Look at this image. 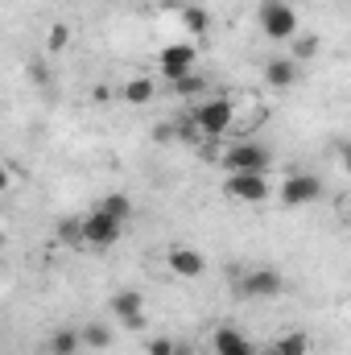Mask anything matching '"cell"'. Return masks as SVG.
<instances>
[{
	"label": "cell",
	"instance_id": "cell-24",
	"mask_svg": "<svg viewBox=\"0 0 351 355\" xmlns=\"http://www.w3.org/2000/svg\"><path fill=\"white\" fill-rule=\"evenodd\" d=\"M58 240H62L67 248H83V240H79V219H67V223H58Z\"/></svg>",
	"mask_w": 351,
	"mask_h": 355
},
{
	"label": "cell",
	"instance_id": "cell-10",
	"mask_svg": "<svg viewBox=\"0 0 351 355\" xmlns=\"http://www.w3.org/2000/svg\"><path fill=\"white\" fill-rule=\"evenodd\" d=\"M240 293L244 297H281L285 293V277L277 268H252V272H244Z\"/></svg>",
	"mask_w": 351,
	"mask_h": 355
},
{
	"label": "cell",
	"instance_id": "cell-5",
	"mask_svg": "<svg viewBox=\"0 0 351 355\" xmlns=\"http://www.w3.org/2000/svg\"><path fill=\"white\" fill-rule=\"evenodd\" d=\"M273 194H277L281 207H310V202L327 198V186H323V178L318 174H289Z\"/></svg>",
	"mask_w": 351,
	"mask_h": 355
},
{
	"label": "cell",
	"instance_id": "cell-22",
	"mask_svg": "<svg viewBox=\"0 0 351 355\" xmlns=\"http://www.w3.org/2000/svg\"><path fill=\"white\" fill-rule=\"evenodd\" d=\"M71 46V29L67 25H50V33H46V50L50 54H62Z\"/></svg>",
	"mask_w": 351,
	"mask_h": 355
},
{
	"label": "cell",
	"instance_id": "cell-23",
	"mask_svg": "<svg viewBox=\"0 0 351 355\" xmlns=\"http://www.w3.org/2000/svg\"><path fill=\"white\" fill-rule=\"evenodd\" d=\"M174 343L178 339H170V335H149L145 339V355H174Z\"/></svg>",
	"mask_w": 351,
	"mask_h": 355
},
{
	"label": "cell",
	"instance_id": "cell-21",
	"mask_svg": "<svg viewBox=\"0 0 351 355\" xmlns=\"http://www.w3.org/2000/svg\"><path fill=\"white\" fill-rule=\"evenodd\" d=\"M174 141H182V145H203V132L194 128L190 116H182V120L174 124Z\"/></svg>",
	"mask_w": 351,
	"mask_h": 355
},
{
	"label": "cell",
	"instance_id": "cell-9",
	"mask_svg": "<svg viewBox=\"0 0 351 355\" xmlns=\"http://www.w3.org/2000/svg\"><path fill=\"white\" fill-rule=\"evenodd\" d=\"M112 314L128 327V331H145V293L141 289H120L112 297Z\"/></svg>",
	"mask_w": 351,
	"mask_h": 355
},
{
	"label": "cell",
	"instance_id": "cell-3",
	"mask_svg": "<svg viewBox=\"0 0 351 355\" xmlns=\"http://www.w3.org/2000/svg\"><path fill=\"white\" fill-rule=\"evenodd\" d=\"M257 21H261L264 37L268 42H293L298 37V12H293V4H285V0H261V8H257Z\"/></svg>",
	"mask_w": 351,
	"mask_h": 355
},
{
	"label": "cell",
	"instance_id": "cell-11",
	"mask_svg": "<svg viewBox=\"0 0 351 355\" xmlns=\"http://www.w3.org/2000/svg\"><path fill=\"white\" fill-rule=\"evenodd\" d=\"M211 352L215 355H261L257 343L244 331H236V327H215L211 331Z\"/></svg>",
	"mask_w": 351,
	"mask_h": 355
},
{
	"label": "cell",
	"instance_id": "cell-13",
	"mask_svg": "<svg viewBox=\"0 0 351 355\" xmlns=\"http://www.w3.org/2000/svg\"><path fill=\"white\" fill-rule=\"evenodd\" d=\"M298 79H302V67H298L289 54H281V58H268V62H264V83H268V87L285 91V87H293Z\"/></svg>",
	"mask_w": 351,
	"mask_h": 355
},
{
	"label": "cell",
	"instance_id": "cell-2",
	"mask_svg": "<svg viewBox=\"0 0 351 355\" xmlns=\"http://www.w3.org/2000/svg\"><path fill=\"white\" fill-rule=\"evenodd\" d=\"M219 145H223V141H219ZM215 162H219L223 174H268L273 153H268V145H261L257 137H244V141H228V145L215 153Z\"/></svg>",
	"mask_w": 351,
	"mask_h": 355
},
{
	"label": "cell",
	"instance_id": "cell-16",
	"mask_svg": "<svg viewBox=\"0 0 351 355\" xmlns=\"http://www.w3.org/2000/svg\"><path fill=\"white\" fill-rule=\"evenodd\" d=\"M95 211H103V215H108V219H116V223H124V219H128V215H132V198H128V194H120V190H116V194H103V198H99V207H95Z\"/></svg>",
	"mask_w": 351,
	"mask_h": 355
},
{
	"label": "cell",
	"instance_id": "cell-8",
	"mask_svg": "<svg viewBox=\"0 0 351 355\" xmlns=\"http://www.w3.org/2000/svg\"><path fill=\"white\" fill-rule=\"evenodd\" d=\"M166 268L182 277V281H198L203 272H207V261H203V252H194V248H186V244H170L166 248Z\"/></svg>",
	"mask_w": 351,
	"mask_h": 355
},
{
	"label": "cell",
	"instance_id": "cell-17",
	"mask_svg": "<svg viewBox=\"0 0 351 355\" xmlns=\"http://www.w3.org/2000/svg\"><path fill=\"white\" fill-rule=\"evenodd\" d=\"M318 50H323V42L314 37V33H298L293 42H289V58L302 67V62H310V58H318Z\"/></svg>",
	"mask_w": 351,
	"mask_h": 355
},
{
	"label": "cell",
	"instance_id": "cell-1",
	"mask_svg": "<svg viewBox=\"0 0 351 355\" xmlns=\"http://www.w3.org/2000/svg\"><path fill=\"white\" fill-rule=\"evenodd\" d=\"M186 116L194 120V128L203 132V141H228L232 137V120H236V99L232 95H207Z\"/></svg>",
	"mask_w": 351,
	"mask_h": 355
},
{
	"label": "cell",
	"instance_id": "cell-19",
	"mask_svg": "<svg viewBox=\"0 0 351 355\" xmlns=\"http://www.w3.org/2000/svg\"><path fill=\"white\" fill-rule=\"evenodd\" d=\"M46 352H50V355H79V352H83L79 331H54V335H50V343H46Z\"/></svg>",
	"mask_w": 351,
	"mask_h": 355
},
{
	"label": "cell",
	"instance_id": "cell-20",
	"mask_svg": "<svg viewBox=\"0 0 351 355\" xmlns=\"http://www.w3.org/2000/svg\"><path fill=\"white\" fill-rule=\"evenodd\" d=\"M182 25H186V33H190V37H203V33H207V25H211V21H207V8L186 4V8H182Z\"/></svg>",
	"mask_w": 351,
	"mask_h": 355
},
{
	"label": "cell",
	"instance_id": "cell-18",
	"mask_svg": "<svg viewBox=\"0 0 351 355\" xmlns=\"http://www.w3.org/2000/svg\"><path fill=\"white\" fill-rule=\"evenodd\" d=\"M170 87H174L178 99H198V95L207 91V79H203L198 71H186V75H178V79L170 83Z\"/></svg>",
	"mask_w": 351,
	"mask_h": 355
},
{
	"label": "cell",
	"instance_id": "cell-15",
	"mask_svg": "<svg viewBox=\"0 0 351 355\" xmlns=\"http://www.w3.org/2000/svg\"><path fill=\"white\" fill-rule=\"evenodd\" d=\"M79 343L91 347V352H108V347L116 343V331H112L108 322H87V327L79 331Z\"/></svg>",
	"mask_w": 351,
	"mask_h": 355
},
{
	"label": "cell",
	"instance_id": "cell-4",
	"mask_svg": "<svg viewBox=\"0 0 351 355\" xmlns=\"http://www.w3.org/2000/svg\"><path fill=\"white\" fill-rule=\"evenodd\" d=\"M223 194L232 202H244V207H261L273 198V178L268 174H228L223 178Z\"/></svg>",
	"mask_w": 351,
	"mask_h": 355
},
{
	"label": "cell",
	"instance_id": "cell-6",
	"mask_svg": "<svg viewBox=\"0 0 351 355\" xmlns=\"http://www.w3.org/2000/svg\"><path fill=\"white\" fill-rule=\"evenodd\" d=\"M120 232H124V223L108 219L103 211H91V215L79 219V240H83V248H95V252H103V248L120 244Z\"/></svg>",
	"mask_w": 351,
	"mask_h": 355
},
{
	"label": "cell",
	"instance_id": "cell-14",
	"mask_svg": "<svg viewBox=\"0 0 351 355\" xmlns=\"http://www.w3.org/2000/svg\"><path fill=\"white\" fill-rule=\"evenodd\" d=\"M310 335L306 331H285V335H277L273 343H268V355H310Z\"/></svg>",
	"mask_w": 351,
	"mask_h": 355
},
{
	"label": "cell",
	"instance_id": "cell-25",
	"mask_svg": "<svg viewBox=\"0 0 351 355\" xmlns=\"http://www.w3.org/2000/svg\"><path fill=\"white\" fill-rule=\"evenodd\" d=\"M12 182H17V174H12V170L0 162V194H8V190H12Z\"/></svg>",
	"mask_w": 351,
	"mask_h": 355
},
{
	"label": "cell",
	"instance_id": "cell-12",
	"mask_svg": "<svg viewBox=\"0 0 351 355\" xmlns=\"http://www.w3.org/2000/svg\"><path fill=\"white\" fill-rule=\"evenodd\" d=\"M153 99H157V79L153 75H128L120 83V103H128V107H149Z\"/></svg>",
	"mask_w": 351,
	"mask_h": 355
},
{
	"label": "cell",
	"instance_id": "cell-7",
	"mask_svg": "<svg viewBox=\"0 0 351 355\" xmlns=\"http://www.w3.org/2000/svg\"><path fill=\"white\" fill-rule=\"evenodd\" d=\"M194 62H198V46H190V42H170V46H162V50H157L153 75H157V79H170V83H174L178 75L194 71Z\"/></svg>",
	"mask_w": 351,
	"mask_h": 355
}]
</instances>
